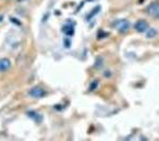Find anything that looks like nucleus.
<instances>
[{"label":"nucleus","mask_w":159,"mask_h":141,"mask_svg":"<svg viewBox=\"0 0 159 141\" xmlns=\"http://www.w3.org/2000/svg\"><path fill=\"white\" fill-rule=\"evenodd\" d=\"M30 95L33 97V98L35 99H39V98H42L44 95H46V91L42 87H39V86H35V87H33L31 90H30Z\"/></svg>","instance_id":"2"},{"label":"nucleus","mask_w":159,"mask_h":141,"mask_svg":"<svg viewBox=\"0 0 159 141\" xmlns=\"http://www.w3.org/2000/svg\"><path fill=\"white\" fill-rule=\"evenodd\" d=\"M135 29L139 33L146 32V30L149 29V25H147V22H146L145 20H139L135 25Z\"/></svg>","instance_id":"4"},{"label":"nucleus","mask_w":159,"mask_h":141,"mask_svg":"<svg viewBox=\"0 0 159 141\" xmlns=\"http://www.w3.org/2000/svg\"><path fill=\"white\" fill-rule=\"evenodd\" d=\"M2 19H3V16H2V15H0V21H1Z\"/></svg>","instance_id":"7"},{"label":"nucleus","mask_w":159,"mask_h":141,"mask_svg":"<svg viewBox=\"0 0 159 141\" xmlns=\"http://www.w3.org/2000/svg\"><path fill=\"white\" fill-rule=\"evenodd\" d=\"M115 27L117 28V30L119 32L124 33L126 32L127 30H128V28H130V22L126 21V20H118L115 23Z\"/></svg>","instance_id":"3"},{"label":"nucleus","mask_w":159,"mask_h":141,"mask_svg":"<svg viewBox=\"0 0 159 141\" xmlns=\"http://www.w3.org/2000/svg\"><path fill=\"white\" fill-rule=\"evenodd\" d=\"M11 67V62L9 59H0V72H4Z\"/></svg>","instance_id":"5"},{"label":"nucleus","mask_w":159,"mask_h":141,"mask_svg":"<svg viewBox=\"0 0 159 141\" xmlns=\"http://www.w3.org/2000/svg\"><path fill=\"white\" fill-rule=\"evenodd\" d=\"M156 34H157V32H156V30H154V29L149 30V31H146V36L149 37V38L156 36Z\"/></svg>","instance_id":"6"},{"label":"nucleus","mask_w":159,"mask_h":141,"mask_svg":"<svg viewBox=\"0 0 159 141\" xmlns=\"http://www.w3.org/2000/svg\"><path fill=\"white\" fill-rule=\"evenodd\" d=\"M147 13L151 15V16L155 17V18H159V3L158 2H153L147 7L146 9Z\"/></svg>","instance_id":"1"}]
</instances>
